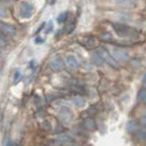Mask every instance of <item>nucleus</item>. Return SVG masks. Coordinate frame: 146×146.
Returning a JSON list of instances; mask_svg holds the SVG:
<instances>
[{"label":"nucleus","mask_w":146,"mask_h":146,"mask_svg":"<svg viewBox=\"0 0 146 146\" xmlns=\"http://www.w3.org/2000/svg\"><path fill=\"white\" fill-rule=\"evenodd\" d=\"M34 6L29 2H22L19 6V15L22 18H29L34 13Z\"/></svg>","instance_id":"nucleus-4"},{"label":"nucleus","mask_w":146,"mask_h":146,"mask_svg":"<svg viewBox=\"0 0 146 146\" xmlns=\"http://www.w3.org/2000/svg\"><path fill=\"white\" fill-rule=\"evenodd\" d=\"M138 136L140 137V139L146 141V128H145V129H143V130H141V131H139Z\"/></svg>","instance_id":"nucleus-19"},{"label":"nucleus","mask_w":146,"mask_h":146,"mask_svg":"<svg viewBox=\"0 0 146 146\" xmlns=\"http://www.w3.org/2000/svg\"><path fill=\"white\" fill-rule=\"evenodd\" d=\"M111 55L115 60H119V61H125L128 60L130 58L129 52L121 48H112Z\"/></svg>","instance_id":"nucleus-5"},{"label":"nucleus","mask_w":146,"mask_h":146,"mask_svg":"<svg viewBox=\"0 0 146 146\" xmlns=\"http://www.w3.org/2000/svg\"><path fill=\"white\" fill-rule=\"evenodd\" d=\"M111 38H112V36H111V35L110 34V33H104L102 36V39L104 40V41H110Z\"/></svg>","instance_id":"nucleus-20"},{"label":"nucleus","mask_w":146,"mask_h":146,"mask_svg":"<svg viewBox=\"0 0 146 146\" xmlns=\"http://www.w3.org/2000/svg\"><path fill=\"white\" fill-rule=\"evenodd\" d=\"M50 68H51V70L54 71H60L61 70H63L64 63H63V60L61 59V58L57 57V58H53L51 62H50Z\"/></svg>","instance_id":"nucleus-9"},{"label":"nucleus","mask_w":146,"mask_h":146,"mask_svg":"<svg viewBox=\"0 0 146 146\" xmlns=\"http://www.w3.org/2000/svg\"><path fill=\"white\" fill-rule=\"evenodd\" d=\"M75 103L78 107H82L84 106L85 104V100L82 98V97H80V96H78V97H75Z\"/></svg>","instance_id":"nucleus-16"},{"label":"nucleus","mask_w":146,"mask_h":146,"mask_svg":"<svg viewBox=\"0 0 146 146\" xmlns=\"http://www.w3.org/2000/svg\"><path fill=\"white\" fill-rule=\"evenodd\" d=\"M53 29V25H52V22H50L49 23V27H48V29L47 30V33H49L50 30H51Z\"/></svg>","instance_id":"nucleus-23"},{"label":"nucleus","mask_w":146,"mask_h":146,"mask_svg":"<svg viewBox=\"0 0 146 146\" xmlns=\"http://www.w3.org/2000/svg\"><path fill=\"white\" fill-rule=\"evenodd\" d=\"M68 12L61 13L60 15L58 17V18H57V21H58V24H62V23L66 22V20L68 19Z\"/></svg>","instance_id":"nucleus-15"},{"label":"nucleus","mask_w":146,"mask_h":146,"mask_svg":"<svg viewBox=\"0 0 146 146\" xmlns=\"http://www.w3.org/2000/svg\"><path fill=\"white\" fill-rule=\"evenodd\" d=\"M76 27V21H71L70 24H68V27H67V33L70 34L71 32L75 29Z\"/></svg>","instance_id":"nucleus-17"},{"label":"nucleus","mask_w":146,"mask_h":146,"mask_svg":"<svg viewBox=\"0 0 146 146\" xmlns=\"http://www.w3.org/2000/svg\"><path fill=\"white\" fill-rule=\"evenodd\" d=\"M100 55L102 56L103 61L107 62L110 66H111L112 68H117V62L115 59L113 58V57H111V55L110 54L106 49L104 48H100L99 50Z\"/></svg>","instance_id":"nucleus-7"},{"label":"nucleus","mask_w":146,"mask_h":146,"mask_svg":"<svg viewBox=\"0 0 146 146\" xmlns=\"http://www.w3.org/2000/svg\"><path fill=\"white\" fill-rule=\"evenodd\" d=\"M0 31L2 32V34L5 36H11L16 35L17 33V29L16 27L12 26V25H9L7 24V23H3V22H0Z\"/></svg>","instance_id":"nucleus-6"},{"label":"nucleus","mask_w":146,"mask_h":146,"mask_svg":"<svg viewBox=\"0 0 146 146\" xmlns=\"http://www.w3.org/2000/svg\"><path fill=\"white\" fill-rule=\"evenodd\" d=\"M75 139L70 135H60L55 139L48 141V146H72Z\"/></svg>","instance_id":"nucleus-2"},{"label":"nucleus","mask_w":146,"mask_h":146,"mask_svg":"<svg viewBox=\"0 0 146 146\" xmlns=\"http://www.w3.org/2000/svg\"><path fill=\"white\" fill-rule=\"evenodd\" d=\"M143 86L146 88V73H145L144 76H143Z\"/></svg>","instance_id":"nucleus-24"},{"label":"nucleus","mask_w":146,"mask_h":146,"mask_svg":"<svg viewBox=\"0 0 146 146\" xmlns=\"http://www.w3.org/2000/svg\"><path fill=\"white\" fill-rule=\"evenodd\" d=\"M66 63L68 66V68H71L73 70H76L80 67V63L78 61V59L75 56L73 55H68L66 57Z\"/></svg>","instance_id":"nucleus-8"},{"label":"nucleus","mask_w":146,"mask_h":146,"mask_svg":"<svg viewBox=\"0 0 146 146\" xmlns=\"http://www.w3.org/2000/svg\"><path fill=\"white\" fill-rule=\"evenodd\" d=\"M84 125L85 127L87 128L88 130H90V131H93L96 129V123L93 120H91V119L88 118L87 120H85L84 121Z\"/></svg>","instance_id":"nucleus-13"},{"label":"nucleus","mask_w":146,"mask_h":146,"mask_svg":"<svg viewBox=\"0 0 146 146\" xmlns=\"http://www.w3.org/2000/svg\"><path fill=\"white\" fill-rule=\"evenodd\" d=\"M20 78H21V74H20V72L18 71V70H17L16 72H15V74H14V82H17L20 80Z\"/></svg>","instance_id":"nucleus-21"},{"label":"nucleus","mask_w":146,"mask_h":146,"mask_svg":"<svg viewBox=\"0 0 146 146\" xmlns=\"http://www.w3.org/2000/svg\"><path fill=\"white\" fill-rule=\"evenodd\" d=\"M91 59H92V61H93V63L95 64V65H97V66H102L103 64V62H104L102 56L100 55L99 51L91 53Z\"/></svg>","instance_id":"nucleus-11"},{"label":"nucleus","mask_w":146,"mask_h":146,"mask_svg":"<svg viewBox=\"0 0 146 146\" xmlns=\"http://www.w3.org/2000/svg\"><path fill=\"white\" fill-rule=\"evenodd\" d=\"M58 118L63 122H70L72 119V111L68 105L66 103H61L58 111Z\"/></svg>","instance_id":"nucleus-3"},{"label":"nucleus","mask_w":146,"mask_h":146,"mask_svg":"<svg viewBox=\"0 0 146 146\" xmlns=\"http://www.w3.org/2000/svg\"><path fill=\"white\" fill-rule=\"evenodd\" d=\"M95 44V41L93 38H86V43L85 45L87 46V47H92V46H94Z\"/></svg>","instance_id":"nucleus-18"},{"label":"nucleus","mask_w":146,"mask_h":146,"mask_svg":"<svg viewBox=\"0 0 146 146\" xmlns=\"http://www.w3.org/2000/svg\"><path fill=\"white\" fill-rule=\"evenodd\" d=\"M141 124H143L145 128H146V116H144L143 119L141 120Z\"/></svg>","instance_id":"nucleus-22"},{"label":"nucleus","mask_w":146,"mask_h":146,"mask_svg":"<svg viewBox=\"0 0 146 146\" xmlns=\"http://www.w3.org/2000/svg\"><path fill=\"white\" fill-rule=\"evenodd\" d=\"M119 6L125 8H132L135 7L137 5V0H116Z\"/></svg>","instance_id":"nucleus-10"},{"label":"nucleus","mask_w":146,"mask_h":146,"mask_svg":"<svg viewBox=\"0 0 146 146\" xmlns=\"http://www.w3.org/2000/svg\"><path fill=\"white\" fill-rule=\"evenodd\" d=\"M112 29L114 32L121 38H136L138 36L137 31L131 27L130 26L125 25V24H121V23H116V22H112L111 24Z\"/></svg>","instance_id":"nucleus-1"},{"label":"nucleus","mask_w":146,"mask_h":146,"mask_svg":"<svg viewBox=\"0 0 146 146\" xmlns=\"http://www.w3.org/2000/svg\"><path fill=\"white\" fill-rule=\"evenodd\" d=\"M8 15L7 8L3 2L0 1V18H6Z\"/></svg>","instance_id":"nucleus-14"},{"label":"nucleus","mask_w":146,"mask_h":146,"mask_svg":"<svg viewBox=\"0 0 146 146\" xmlns=\"http://www.w3.org/2000/svg\"><path fill=\"white\" fill-rule=\"evenodd\" d=\"M137 99H138L139 102L141 103H146V89H141L139 90L138 95H137Z\"/></svg>","instance_id":"nucleus-12"}]
</instances>
